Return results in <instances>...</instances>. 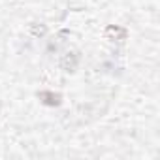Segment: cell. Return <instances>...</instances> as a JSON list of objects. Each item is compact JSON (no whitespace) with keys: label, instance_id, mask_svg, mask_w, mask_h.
Wrapping results in <instances>:
<instances>
[{"label":"cell","instance_id":"1","mask_svg":"<svg viewBox=\"0 0 160 160\" xmlns=\"http://www.w3.org/2000/svg\"><path fill=\"white\" fill-rule=\"evenodd\" d=\"M79 60H81V55H79L77 51H70V53H66V55L60 58V68H62L64 72H75Z\"/></svg>","mask_w":160,"mask_h":160},{"label":"cell","instance_id":"2","mask_svg":"<svg viewBox=\"0 0 160 160\" xmlns=\"http://www.w3.org/2000/svg\"><path fill=\"white\" fill-rule=\"evenodd\" d=\"M38 98H40V102L43 106H49V108H57V106L62 104V94L53 92V91H40Z\"/></svg>","mask_w":160,"mask_h":160},{"label":"cell","instance_id":"3","mask_svg":"<svg viewBox=\"0 0 160 160\" xmlns=\"http://www.w3.org/2000/svg\"><path fill=\"white\" fill-rule=\"evenodd\" d=\"M104 34H106V38H108L109 42H122V40H126L128 30H126L124 27H119V25H109Z\"/></svg>","mask_w":160,"mask_h":160},{"label":"cell","instance_id":"4","mask_svg":"<svg viewBox=\"0 0 160 160\" xmlns=\"http://www.w3.org/2000/svg\"><path fill=\"white\" fill-rule=\"evenodd\" d=\"M32 32L36 34V36H42V34H45V27H32Z\"/></svg>","mask_w":160,"mask_h":160},{"label":"cell","instance_id":"5","mask_svg":"<svg viewBox=\"0 0 160 160\" xmlns=\"http://www.w3.org/2000/svg\"><path fill=\"white\" fill-rule=\"evenodd\" d=\"M0 109H2V102H0Z\"/></svg>","mask_w":160,"mask_h":160}]
</instances>
